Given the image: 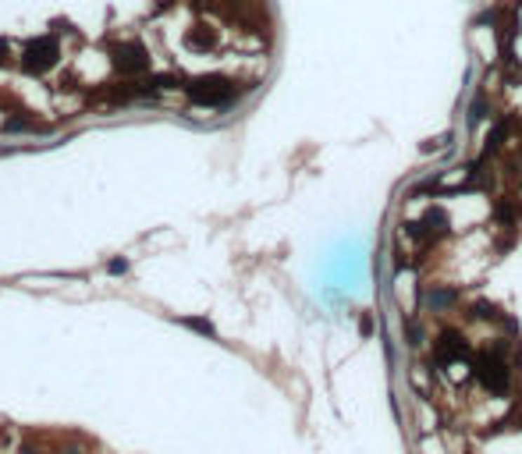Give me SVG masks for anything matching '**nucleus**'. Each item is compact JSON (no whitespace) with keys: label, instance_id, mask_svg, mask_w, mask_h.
<instances>
[{"label":"nucleus","instance_id":"7ed1b4c3","mask_svg":"<svg viewBox=\"0 0 522 454\" xmlns=\"http://www.w3.org/2000/svg\"><path fill=\"white\" fill-rule=\"evenodd\" d=\"M146 61H149V57H146V50L139 46V43H128V46H118V53H114V68H118V71H142L146 68Z\"/></svg>","mask_w":522,"mask_h":454},{"label":"nucleus","instance_id":"20e7f679","mask_svg":"<svg viewBox=\"0 0 522 454\" xmlns=\"http://www.w3.org/2000/svg\"><path fill=\"white\" fill-rule=\"evenodd\" d=\"M480 380H483V387H490V390H497V394L508 390V369H504L497 359H483V362H480Z\"/></svg>","mask_w":522,"mask_h":454},{"label":"nucleus","instance_id":"f03ea898","mask_svg":"<svg viewBox=\"0 0 522 454\" xmlns=\"http://www.w3.org/2000/svg\"><path fill=\"white\" fill-rule=\"evenodd\" d=\"M53 61H57V43H53L50 36H36V39H29L25 50H22V64H25L29 71H43V68H50Z\"/></svg>","mask_w":522,"mask_h":454},{"label":"nucleus","instance_id":"f257e3e1","mask_svg":"<svg viewBox=\"0 0 522 454\" xmlns=\"http://www.w3.org/2000/svg\"><path fill=\"white\" fill-rule=\"evenodd\" d=\"M189 96H192V103H199V106H220V103L231 99V82L210 75V78L192 82V85H189Z\"/></svg>","mask_w":522,"mask_h":454},{"label":"nucleus","instance_id":"39448f33","mask_svg":"<svg viewBox=\"0 0 522 454\" xmlns=\"http://www.w3.org/2000/svg\"><path fill=\"white\" fill-rule=\"evenodd\" d=\"M455 355H466V345H462L455 333H444L441 345H437V362H451Z\"/></svg>","mask_w":522,"mask_h":454},{"label":"nucleus","instance_id":"423d86ee","mask_svg":"<svg viewBox=\"0 0 522 454\" xmlns=\"http://www.w3.org/2000/svg\"><path fill=\"white\" fill-rule=\"evenodd\" d=\"M4 57H8V43L0 39V64H4Z\"/></svg>","mask_w":522,"mask_h":454}]
</instances>
